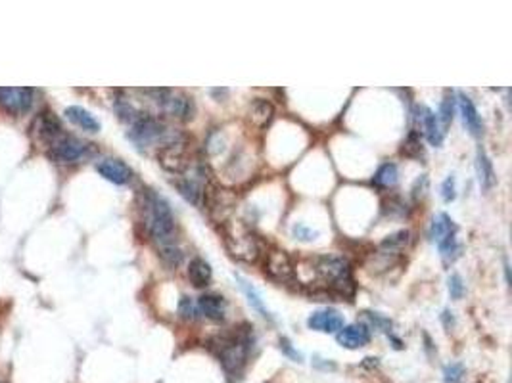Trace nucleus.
I'll use <instances>...</instances> for the list:
<instances>
[{
  "label": "nucleus",
  "instance_id": "obj_18",
  "mask_svg": "<svg viewBox=\"0 0 512 383\" xmlns=\"http://www.w3.org/2000/svg\"><path fill=\"white\" fill-rule=\"evenodd\" d=\"M409 244V232L407 230H399V232L391 234L384 239L380 247H378V257L384 259H396L397 255L403 253V249Z\"/></svg>",
  "mask_w": 512,
  "mask_h": 383
},
{
  "label": "nucleus",
  "instance_id": "obj_14",
  "mask_svg": "<svg viewBox=\"0 0 512 383\" xmlns=\"http://www.w3.org/2000/svg\"><path fill=\"white\" fill-rule=\"evenodd\" d=\"M336 341L340 343L346 349H361L370 343V329L365 324H351L336 334Z\"/></svg>",
  "mask_w": 512,
  "mask_h": 383
},
{
  "label": "nucleus",
  "instance_id": "obj_3",
  "mask_svg": "<svg viewBox=\"0 0 512 383\" xmlns=\"http://www.w3.org/2000/svg\"><path fill=\"white\" fill-rule=\"evenodd\" d=\"M311 272L317 284L324 286V291L340 297H351L355 291V282L351 276L349 263L336 255H319L309 260Z\"/></svg>",
  "mask_w": 512,
  "mask_h": 383
},
{
  "label": "nucleus",
  "instance_id": "obj_13",
  "mask_svg": "<svg viewBox=\"0 0 512 383\" xmlns=\"http://www.w3.org/2000/svg\"><path fill=\"white\" fill-rule=\"evenodd\" d=\"M307 326L315 332H322V334H338L343 328V316L334 308L317 310L307 318Z\"/></svg>",
  "mask_w": 512,
  "mask_h": 383
},
{
  "label": "nucleus",
  "instance_id": "obj_7",
  "mask_svg": "<svg viewBox=\"0 0 512 383\" xmlns=\"http://www.w3.org/2000/svg\"><path fill=\"white\" fill-rule=\"evenodd\" d=\"M202 203L209 213V217L219 225H223L228 220L231 213L236 207V192L225 188V186L215 184V182H207L204 188Z\"/></svg>",
  "mask_w": 512,
  "mask_h": 383
},
{
  "label": "nucleus",
  "instance_id": "obj_20",
  "mask_svg": "<svg viewBox=\"0 0 512 383\" xmlns=\"http://www.w3.org/2000/svg\"><path fill=\"white\" fill-rule=\"evenodd\" d=\"M476 171H478V180L480 186L484 190H492L495 182H497V177H495V171H493V163L489 156L485 153V150L480 146L478 151H476Z\"/></svg>",
  "mask_w": 512,
  "mask_h": 383
},
{
  "label": "nucleus",
  "instance_id": "obj_38",
  "mask_svg": "<svg viewBox=\"0 0 512 383\" xmlns=\"http://www.w3.org/2000/svg\"><path fill=\"white\" fill-rule=\"evenodd\" d=\"M441 320H444V326L447 329H451L453 326H455V316H453V313H451V310H444V315H441Z\"/></svg>",
  "mask_w": 512,
  "mask_h": 383
},
{
  "label": "nucleus",
  "instance_id": "obj_31",
  "mask_svg": "<svg viewBox=\"0 0 512 383\" xmlns=\"http://www.w3.org/2000/svg\"><path fill=\"white\" fill-rule=\"evenodd\" d=\"M403 153L405 156H409V158H422L424 156L422 142H420V137H418L415 130H413L409 134V138L405 140Z\"/></svg>",
  "mask_w": 512,
  "mask_h": 383
},
{
  "label": "nucleus",
  "instance_id": "obj_17",
  "mask_svg": "<svg viewBox=\"0 0 512 383\" xmlns=\"http://www.w3.org/2000/svg\"><path fill=\"white\" fill-rule=\"evenodd\" d=\"M198 313L202 316H205L207 320H213V322H221L225 320V315H226V301L223 295H217V294H205L202 295L198 299Z\"/></svg>",
  "mask_w": 512,
  "mask_h": 383
},
{
  "label": "nucleus",
  "instance_id": "obj_27",
  "mask_svg": "<svg viewBox=\"0 0 512 383\" xmlns=\"http://www.w3.org/2000/svg\"><path fill=\"white\" fill-rule=\"evenodd\" d=\"M437 249H439V255H441L444 263H447V265L457 259L458 253H461L457 232H453L449 234V236H445V238L439 239V241H437Z\"/></svg>",
  "mask_w": 512,
  "mask_h": 383
},
{
  "label": "nucleus",
  "instance_id": "obj_6",
  "mask_svg": "<svg viewBox=\"0 0 512 383\" xmlns=\"http://www.w3.org/2000/svg\"><path fill=\"white\" fill-rule=\"evenodd\" d=\"M144 94L152 96V102L157 103L161 113L177 121H190L194 117V102L183 92L169 89H146Z\"/></svg>",
  "mask_w": 512,
  "mask_h": 383
},
{
  "label": "nucleus",
  "instance_id": "obj_28",
  "mask_svg": "<svg viewBox=\"0 0 512 383\" xmlns=\"http://www.w3.org/2000/svg\"><path fill=\"white\" fill-rule=\"evenodd\" d=\"M453 111H455V100H453V92L447 90L444 96V100H441V106H439V113H437L439 125H444V129H447L451 125V121H453Z\"/></svg>",
  "mask_w": 512,
  "mask_h": 383
},
{
  "label": "nucleus",
  "instance_id": "obj_26",
  "mask_svg": "<svg viewBox=\"0 0 512 383\" xmlns=\"http://www.w3.org/2000/svg\"><path fill=\"white\" fill-rule=\"evenodd\" d=\"M397 180H399V171H397L396 163L380 165L378 171H376L374 178H372V182H374L378 188H384V190L394 188V186L397 184Z\"/></svg>",
  "mask_w": 512,
  "mask_h": 383
},
{
  "label": "nucleus",
  "instance_id": "obj_15",
  "mask_svg": "<svg viewBox=\"0 0 512 383\" xmlns=\"http://www.w3.org/2000/svg\"><path fill=\"white\" fill-rule=\"evenodd\" d=\"M458 110L463 115V123L468 129L472 137H482L484 134V123H482V117L478 113V108L474 106L470 96L458 94Z\"/></svg>",
  "mask_w": 512,
  "mask_h": 383
},
{
  "label": "nucleus",
  "instance_id": "obj_22",
  "mask_svg": "<svg viewBox=\"0 0 512 383\" xmlns=\"http://www.w3.org/2000/svg\"><path fill=\"white\" fill-rule=\"evenodd\" d=\"M213 270L209 263L202 257H194L188 265V280L194 287H205L212 284Z\"/></svg>",
  "mask_w": 512,
  "mask_h": 383
},
{
  "label": "nucleus",
  "instance_id": "obj_30",
  "mask_svg": "<svg viewBox=\"0 0 512 383\" xmlns=\"http://www.w3.org/2000/svg\"><path fill=\"white\" fill-rule=\"evenodd\" d=\"M466 370L461 363H451L444 368V383H463Z\"/></svg>",
  "mask_w": 512,
  "mask_h": 383
},
{
  "label": "nucleus",
  "instance_id": "obj_1",
  "mask_svg": "<svg viewBox=\"0 0 512 383\" xmlns=\"http://www.w3.org/2000/svg\"><path fill=\"white\" fill-rule=\"evenodd\" d=\"M138 209H140V217H142L146 234L150 236L156 249L177 244L175 241V238H177V222H175V215L171 211L167 199L161 198L156 190L144 188L138 194Z\"/></svg>",
  "mask_w": 512,
  "mask_h": 383
},
{
  "label": "nucleus",
  "instance_id": "obj_11",
  "mask_svg": "<svg viewBox=\"0 0 512 383\" xmlns=\"http://www.w3.org/2000/svg\"><path fill=\"white\" fill-rule=\"evenodd\" d=\"M0 106L14 115L25 113L31 110L33 106V90L25 89V87H18V89H0Z\"/></svg>",
  "mask_w": 512,
  "mask_h": 383
},
{
  "label": "nucleus",
  "instance_id": "obj_16",
  "mask_svg": "<svg viewBox=\"0 0 512 383\" xmlns=\"http://www.w3.org/2000/svg\"><path fill=\"white\" fill-rule=\"evenodd\" d=\"M274 119V106L265 98H253L248 106V123L255 129H265Z\"/></svg>",
  "mask_w": 512,
  "mask_h": 383
},
{
  "label": "nucleus",
  "instance_id": "obj_34",
  "mask_svg": "<svg viewBox=\"0 0 512 383\" xmlns=\"http://www.w3.org/2000/svg\"><path fill=\"white\" fill-rule=\"evenodd\" d=\"M441 198H444V201H447V203H451L453 199L457 198V182H455V177H453V175H449V177L445 178L444 184H441Z\"/></svg>",
  "mask_w": 512,
  "mask_h": 383
},
{
  "label": "nucleus",
  "instance_id": "obj_29",
  "mask_svg": "<svg viewBox=\"0 0 512 383\" xmlns=\"http://www.w3.org/2000/svg\"><path fill=\"white\" fill-rule=\"evenodd\" d=\"M157 255L161 257V260H164L169 268H177L178 265L183 263V251H181V247H178L177 244L157 249Z\"/></svg>",
  "mask_w": 512,
  "mask_h": 383
},
{
  "label": "nucleus",
  "instance_id": "obj_2",
  "mask_svg": "<svg viewBox=\"0 0 512 383\" xmlns=\"http://www.w3.org/2000/svg\"><path fill=\"white\" fill-rule=\"evenodd\" d=\"M253 335L250 329H234L231 334H223L213 337L209 341V349L223 364V368L231 377H236L246 368L248 358L252 353Z\"/></svg>",
  "mask_w": 512,
  "mask_h": 383
},
{
  "label": "nucleus",
  "instance_id": "obj_25",
  "mask_svg": "<svg viewBox=\"0 0 512 383\" xmlns=\"http://www.w3.org/2000/svg\"><path fill=\"white\" fill-rule=\"evenodd\" d=\"M453 232H457V225L453 222V219H451L447 213H439L437 217H434L430 226V238L434 239L436 244L439 239L445 238V236H449V234Z\"/></svg>",
  "mask_w": 512,
  "mask_h": 383
},
{
  "label": "nucleus",
  "instance_id": "obj_21",
  "mask_svg": "<svg viewBox=\"0 0 512 383\" xmlns=\"http://www.w3.org/2000/svg\"><path fill=\"white\" fill-rule=\"evenodd\" d=\"M173 184L177 186L178 194L186 199V201H190L192 206H202V198H204V188L205 186L196 180V178H175L173 180Z\"/></svg>",
  "mask_w": 512,
  "mask_h": 383
},
{
  "label": "nucleus",
  "instance_id": "obj_10",
  "mask_svg": "<svg viewBox=\"0 0 512 383\" xmlns=\"http://www.w3.org/2000/svg\"><path fill=\"white\" fill-rule=\"evenodd\" d=\"M263 270L271 278V280L279 282V284H288V282L294 280L295 267L290 255L282 249L271 247L265 253V260H263Z\"/></svg>",
  "mask_w": 512,
  "mask_h": 383
},
{
  "label": "nucleus",
  "instance_id": "obj_12",
  "mask_svg": "<svg viewBox=\"0 0 512 383\" xmlns=\"http://www.w3.org/2000/svg\"><path fill=\"white\" fill-rule=\"evenodd\" d=\"M96 171L100 172V177H104L108 182L117 186L129 184L130 178H133V171H130L129 165H125L121 159H102L96 163Z\"/></svg>",
  "mask_w": 512,
  "mask_h": 383
},
{
  "label": "nucleus",
  "instance_id": "obj_5",
  "mask_svg": "<svg viewBox=\"0 0 512 383\" xmlns=\"http://www.w3.org/2000/svg\"><path fill=\"white\" fill-rule=\"evenodd\" d=\"M221 232H223V241H225L228 253L236 260L252 265L263 255L261 241L244 222L226 220L221 225Z\"/></svg>",
  "mask_w": 512,
  "mask_h": 383
},
{
  "label": "nucleus",
  "instance_id": "obj_35",
  "mask_svg": "<svg viewBox=\"0 0 512 383\" xmlns=\"http://www.w3.org/2000/svg\"><path fill=\"white\" fill-rule=\"evenodd\" d=\"M365 315L369 316L370 320H372V324L374 326H378L380 329H384V332H391V320H388V318H384V316H380L378 313H365Z\"/></svg>",
  "mask_w": 512,
  "mask_h": 383
},
{
  "label": "nucleus",
  "instance_id": "obj_33",
  "mask_svg": "<svg viewBox=\"0 0 512 383\" xmlns=\"http://www.w3.org/2000/svg\"><path fill=\"white\" fill-rule=\"evenodd\" d=\"M196 313H198V308L194 305L190 297H181V301H178V316L181 318H185V320H194L196 318Z\"/></svg>",
  "mask_w": 512,
  "mask_h": 383
},
{
  "label": "nucleus",
  "instance_id": "obj_8",
  "mask_svg": "<svg viewBox=\"0 0 512 383\" xmlns=\"http://www.w3.org/2000/svg\"><path fill=\"white\" fill-rule=\"evenodd\" d=\"M90 153H92L90 144L83 142L79 138L66 134V132H62L60 137H56L50 142V156L58 163H79L85 158H89Z\"/></svg>",
  "mask_w": 512,
  "mask_h": 383
},
{
  "label": "nucleus",
  "instance_id": "obj_37",
  "mask_svg": "<svg viewBox=\"0 0 512 383\" xmlns=\"http://www.w3.org/2000/svg\"><path fill=\"white\" fill-rule=\"evenodd\" d=\"M280 349L284 351V353H286L292 360H295V363H301V355L294 349V347H292V345H290L288 339H280Z\"/></svg>",
  "mask_w": 512,
  "mask_h": 383
},
{
  "label": "nucleus",
  "instance_id": "obj_36",
  "mask_svg": "<svg viewBox=\"0 0 512 383\" xmlns=\"http://www.w3.org/2000/svg\"><path fill=\"white\" fill-rule=\"evenodd\" d=\"M294 236L298 239H303V241H311V239H315L317 232H315V230H311V228H307V226L295 225L294 226Z\"/></svg>",
  "mask_w": 512,
  "mask_h": 383
},
{
  "label": "nucleus",
  "instance_id": "obj_24",
  "mask_svg": "<svg viewBox=\"0 0 512 383\" xmlns=\"http://www.w3.org/2000/svg\"><path fill=\"white\" fill-rule=\"evenodd\" d=\"M234 278H236V282H238L240 289H242V294L246 295L248 303L252 305V308H255V310H257L263 318L273 322L274 320L273 315H271V313H269V308L265 307V303H263V299H261L260 291H257V289H255V287H253L252 284L246 280V278H242L240 274H234Z\"/></svg>",
  "mask_w": 512,
  "mask_h": 383
},
{
  "label": "nucleus",
  "instance_id": "obj_4",
  "mask_svg": "<svg viewBox=\"0 0 512 383\" xmlns=\"http://www.w3.org/2000/svg\"><path fill=\"white\" fill-rule=\"evenodd\" d=\"M129 138L137 144L138 148H164L167 144L183 140V134L171 129L169 125L161 121L159 117L150 113H138V117L129 125Z\"/></svg>",
  "mask_w": 512,
  "mask_h": 383
},
{
  "label": "nucleus",
  "instance_id": "obj_23",
  "mask_svg": "<svg viewBox=\"0 0 512 383\" xmlns=\"http://www.w3.org/2000/svg\"><path fill=\"white\" fill-rule=\"evenodd\" d=\"M66 117L79 129L87 130V132H98L100 130V121L96 119L89 110H85L81 106H69L66 110Z\"/></svg>",
  "mask_w": 512,
  "mask_h": 383
},
{
  "label": "nucleus",
  "instance_id": "obj_32",
  "mask_svg": "<svg viewBox=\"0 0 512 383\" xmlns=\"http://www.w3.org/2000/svg\"><path fill=\"white\" fill-rule=\"evenodd\" d=\"M449 295H451V299H455V301H458V299H463L465 297V291H466V287H465V282H463V278H461V274H451L449 276Z\"/></svg>",
  "mask_w": 512,
  "mask_h": 383
},
{
  "label": "nucleus",
  "instance_id": "obj_9",
  "mask_svg": "<svg viewBox=\"0 0 512 383\" xmlns=\"http://www.w3.org/2000/svg\"><path fill=\"white\" fill-rule=\"evenodd\" d=\"M157 161H159V165L164 167L165 171L173 172V175H183V172L188 171L192 165V158L186 138L159 148L157 150Z\"/></svg>",
  "mask_w": 512,
  "mask_h": 383
},
{
  "label": "nucleus",
  "instance_id": "obj_19",
  "mask_svg": "<svg viewBox=\"0 0 512 383\" xmlns=\"http://www.w3.org/2000/svg\"><path fill=\"white\" fill-rule=\"evenodd\" d=\"M422 115H420V121H422V129H424V134L428 138V142L432 146H436L439 148L441 144H444V129H441V125H439V119L430 108H422Z\"/></svg>",
  "mask_w": 512,
  "mask_h": 383
}]
</instances>
